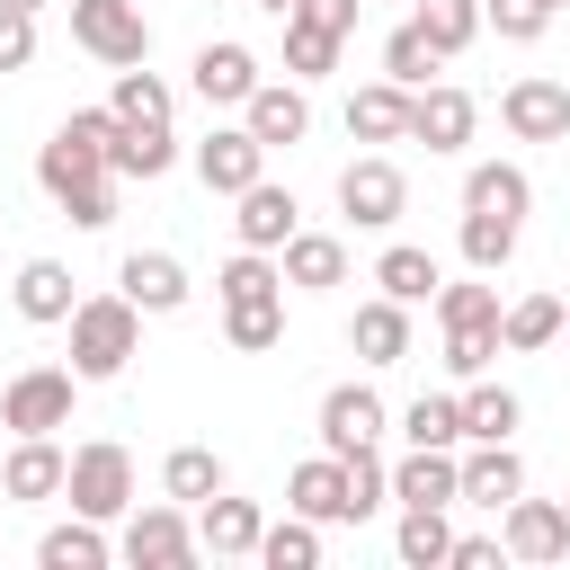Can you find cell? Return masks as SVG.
<instances>
[{
    "mask_svg": "<svg viewBox=\"0 0 570 570\" xmlns=\"http://www.w3.org/2000/svg\"><path fill=\"white\" fill-rule=\"evenodd\" d=\"M134 347H142V303H134V294H98V303L71 312V374H80V383L125 374Z\"/></svg>",
    "mask_w": 570,
    "mask_h": 570,
    "instance_id": "cell-1",
    "label": "cell"
},
{
    "mask_svg": "<svg viewBox=\"0 0 570 570\" xmlns=\"http://www.w3.org/2000/svg\"><path fill=\"white\" fill-rule=\"evenodd\" d=\"M436 321H445V365L472 383L499 356V285H436Z\"/></svg>",
    "mask_w": 570,
    "mask_h": 570,
    "instance_id": "cell-2",
    "label": "cell"
},
{
    "mask_svg": "<svg viewBox=\"0 0 570 570\" xmlns=\"http://www.w3.org/2000/svg\"><path fill=\"white\" fill-rule=\"evenodd\" d=\"M71 45L125 71L151 53V18H142V0H71Z\"/></svg>",
    "mask_w": 570,
    "mask_h": 570,
    "instance_id": "cell-3",
    "label": "cell"
},
{
    "mask_svg": "<svg viewBox=\"0 0 570 570\" xmlns=\"http://www.w3.org/2000/svg\"><path fill=\"white\" fill-rule=\"evenodd\" d=\"M71 392H80V374H62V365H27V374L0 392V428H18V436H53V428H71Z\"/></svg>",
    "mask_w": 570,
    "mask_h": 570,
    "instance_id": "cell-4",
    "label": "cell"
},
{
    "mask_svg": "<svg viewBox=\"0 0 570 570\" xmlns=\"http://www.w3.org/2000/svg\"><path fill=\"white\" fill-rule=\"evenodd\" d=\"M62 490H71V508H80V517H98V525H107V517H125V508H134V454L98 436V445H80V454H71V481H62Z\"/></svg>",
    "mask_w": 570,
    "mask_h": 570,
    "instance_id": "cell-5",
    "label": "cell"
},
{
    "mask_svg": "<svg viewBox=\"0 0 570 570\" xmlns=\"http://www.w3.org/2000/svg\"><path fill=\"white\" fill-rule=\"evenodd\" d=\"M196 178H205L214 196H240V187H258V178H267V142H258L249 125H223V134H205V142H196Z\"/></svg>",
    "mask_w": 570,
    "mask_h": 570,
    "instance_id": "cell-6",
    "label": "cell"
},
{
    "mask_svg": "<svg viewBox=\"0 0 570 570\" xmlns=\"http://www.w3.org/2000/svg\"><path fill=\"white\" fill-rule=\"evenodd\" d=\"M401 205H410V187H401L392 160H347V169H338V214H347V223L383 232V223H401Z\"/></svg>",
    "mask_w": 570,
    "mask_h": 570,
    "instance_id": "cell-7",
    "label": "cell"
},
{
    "mask_svg": "<svg viewBox=\"0 0 570 570\" xmlns=\"http://www.w3.org/2000/svg\"><path fill=\"white\" fill-rule=\"evenodd\" d=\"M392 499H401V508H454V499H463L454 445H410V454L392 463Z\"/></svg>",
    "mask_w": 570,
    "mask_h": 570,
    "instance_id": "cell-8",
    "label": "cell"
},
{
    "mask_svg": "<svg viewBox=\"0 0 570 570\" xmlns=\"http://www.w3.org/2000/svg\"><path fill=\"white\" fill-rule=\"evenodd\" d=\"M134 570H178V561H196V525L178 517V508H134V525H125V543H116Z\"/></svg>",
    "mask_w": 570,
    "mask_h": 570,
    "instance_id": "cell-9",
    "label": "cell"
},
{
    "mask_svg": "<svg viewBox=\"0 0 570 570\" xmlns=\"http://www.w3.org/2000/svg\"><path fill=\"white\" fill-rule=\"evenodd\" d=\"M508 561H570V508H552V499H508Z\"/></svg>",
    "mask_w": 570,
    "mask_h": 570,
    "instance_id": "cell-10",
    "label": "cell"
},
{
    "mask_svg": "<svg viewBox=\"0 0 570 570\" xmlns=\"http://www.w3.org/2000/svg\"><path fill=\"white\" fill-rule=\"evenodd\" d=\"M285 508H294V517H312V525H356V508H347V463H338V454H312V463H294V481H285Z\"/></svg>",
    "mask_w": 570,
    "mask_h": 570,
    "instance_id": "cell-11",
    "label": "cell"
},
{
    "mask_svg": "<svg viewBox=\"0 0 570 570\" xmlns=\"http://www.w3.org/2000/svg\"><path fill=\"white\" fill-rule=\"evenodd\" d=\"M374 436H383V401H374L365 383L321 392V454H356V445H374Z\"/></svg>",
    "mask_w": 570,
    "mask_h": 570,
    "instance_id": "cell-12",
    "label": "cell"
},
{
    "mask_svg": "<svg viewBox=\"0 0 570 570\" xmlns=\"http://www.w3.org/2000/svg\"><path fill=\"white\" fill-rule=\"evenodd\" d=\"M499 116H508L517 142H561V134H570V89H561V80H517V89L499 98Z\"/></svg>",
    "mask_w": 570,
    "mask_h": 570,
    "instance_id": "cell-13",
    "label": "cell"
},
{
    "mask_svg": "<svg viewBox=\"0 0 570 570\" xmlns=\"http://www.w3.org/2000/svg\"><path fill=\"white\" fill-rule=\"evenodd\" d=\"M240 125H249L267 151H276V142H303V134H312V98H303V89H285V80H258V89H249V107H240Z\"/></svg>",
    "mask_w": 570,
    "mask_h": 570,
    "instance_id": "cell-14",
    "label": "cell"
},
{
    "mask_svg": "<svg viewBox=\"0 0 570 570\" xmlns=\"http://www.w3.org/2000/svg\"><path fill=\"white\" fill-rule=\"evenodd\" d=\"M249 89H258V53L249 45H205L196 53V98L205 107H249Z\"/></svg>",
    "mask_w": 570,
    "mask_h": 570,
    "instance_id": "cell-15",
    "label": "cell"
},
{
    "mask_svg": "<svg viewBox=\"0 0 570 570\" xmlns=\"http://www.w3.org/2000/svg\"><path fill=\"white\" fill-rule=\"evenodd\" d=\"M410 142L463 151V142H472V98H463V89H419V98H410Z\"/></svg>",
    "mask_w": 570,
    "mask_h": 570,
    "instance_id": "cell-16",
    "label": "cell"
},
{
    "mask_svg": "<svg viewBox=\"0 0 570 570\" xmlns=\"http://www.w3.org/2000/svg\"><path fill=\"white\" fill-rule=\"evenodd\" d=\"M347 338H356V356H365V365H401V356H410V303H392V294L356 303Z\"/></svg>",
    "mask_w": 570,
    "mask_h": 570,
    "instance_id": "cell-17",
    "label": "cell"
},
{
    "mask_svg": "<svg viewBox=\"0 0 570 570\" xmlns=\"http://www.w3.org/2000/svg\"><path fill=\"white\" fill-rule=\"evenodd\" d=\"M258 534H267V517H258V499H205V517H196V543L205 552H232V561H249L258 552Z\"/></svg>",
    "mask_w": 570,
    "mask_h": 570,
    "instance_id": "cell-18",
    "label": "cell"
},
{
    "mask_svg": "<svg viewBox=\"0 0 570 570\" xmlns=\"http://www.w3.org/2000/svg\"><path fill=\"white\" fill-rule=\"evenodd\" d=\"M62 481H71V454H62L53 436H18V454H9L0 490H9V499H53Z\"/></svg>",
    "mask_w": 570,
    "mask_h": 570,
    "instance_id": "cell-19",
    "label": "cell"
},
{
    "mask_svg": "<svg viewBox=\"0 0 570 570\" xmlns=\"http://www.w3.org/2000/svg\"><path fill=\"white\" fill-rule=\"evenodd\" d=\"M347 134H356V142H401V134H410V89H401V80L356 89V98H347Z\"/></svg>",
    "mask_w": 570,
    "mask_h": 570,
    "instance_id": "cell-20",
    "label": "cell"
},
{
    "mask_svg": "<svg viewBox=\"0 0 570 570\" xmlns=\"http://www.w3.org/2000/svg\"><path fill=\"white\" fill-rule=\"evenodd\" d=\"M36 178H45V196H71V187H89V178H107V151L98 142H80L71 125L36 151Z\"/></svg>",
    "mask_w": 570,
    "mask_h": 570,
    "instance_id": "cell-21",
    "label": "cell"
},
{
    "mask_svg": "<svg viewBox=\"0 0 570 570\" xmlns=\"http://www.w3.org/2000/svg\"><path fill=\"white\" fill-rule=\"evenodd\" d=\"M232 223H240V249H285L294 240V196L258 178V187H240V214Z\"/></svg>",
    "mask_w": 570,
    "mask_h": 570,
    "instance_id": "cell-22",
    "label": "cell"
},
{
    "mask_svg": "<svg viewBox=\"0 0 570 570\" xmlns=\"http://www.w3.org/2000/svg\"><path fill=\"white\" fill-rule=\"evenodd\" d=\"M116 285H125L142 312H178V303H187V267H178V258H160V249H134V258L116 267Z\"/></svg>",
    "mask_w": 570,
    "mask_h": 570,
    "instance_id": "cell-23",
    "label": "cell"
},
{
    "mask_svg": "<svg viewBox=\"0 0 570 570\" xmlns=\"http://www.w3.org/2000/svg\"><path fill=\"white\" fill-rule=\"evenodd\" d=\"M169 160H178L169 125H125V116H116V142H107V169H116V178H160Z\"/></svg>",
    "mask_w": 570,
    "mask_h": 570,
    "instance_id": "cell-24",
    "label": "cell"
},
{
    "mask_svg": "<svg viewBox=\"0 0 570 570\" xmlns=\"http://www.w3.org/2000/svg\"><path fill=\"white\" fill-rule=\"evenodd\" d=\"M525 205H534V187H525V169H508V160H481V169L463 178V214H508V223H525Z\"/></svg>",
    "mask_w": 570,
    "mask_h": 570,
    "instance_id": "cell-25",
    "label": "cell"
},
{
    "mask_svg": "<svg viewBox=\"0 0 570 570\" xmlns=\"http://www.w3.org/2000/svg\"><path fill=\"white\" fill-rule=\"evenodd\" d=\"M18 312H27V321H71V312H80L71 267H62V258H27V267H18Z\"/></svg>",
    "mask_w": 570,
    "mask_h": 570,
    "instance_id": "cell-26",
    "label": "cell"
},
{
    "mask_svg": "<svg viewBox=\"0 0 570 570\" xmlns=\"http://www.w3.org/2000/svg\"><path fill=\"white\" fill-rule=\"evenodd\" d=\"M517 490H525V463H517L508 445H472V454H463V499H472V508H508Z\"/></svg>",
    "mask_w": 570,
    "mask_h": 570,
    "instance_id": "cell-27",
    "label": "cell"
},
{
    "mask_svg": "<svg viewBox=\"0 0 570 570\" xmlns=\"http://www.w3.org/2000/svg\"><path fill=\"white\" fill-rule=\"evenodd\" d=\"M285 285H303V294L347 285V249H338L330 232H294V240H285Z\"/></svg>",
    "mask_w": 570,
    "mask_h": 570,
    "instance_id": "cell-28",
    "label": "cell"
},
{
    "mask_svg": "<svg viewBox=\"0 0 570 570\" xmlns=\"http://www.w3.org/2000/svg\"><path fill=\"white\" fill-rule=\"evenodd\" d=\"M214 294H223V312H240V303H276V294H285V267H276L267 249H240V258L214 276Z\"/></svg>",
    "mask_w": 570,
    "mask_h": 570,
    "instance_id": "cell-29",
    "label": "cell"
},
{
    "mask_svg": "<svg viewBox=\"0 0 570 570\" xmlns=\"http://www.w3.org/2000/svg\"><path fill=\"white\" fill-rule=\"evenodd\" d=\"M517 419H525V410H517V392L472 374V392H463V436H472V445H508V428H517Z\"/></svg>",
    "mask_w": 570,
    "mask_h": 570,
    "instance_id": "cell-30",
    "label": "cell"
},
{
    "mask_svg": "<svg viewBox=\"0 0 570 570\" xmlns=\"http://www.w3.org/2000/svg\"><path fill=\"white\" fill-rule=\"evenodd\" d=\"M374 285H383L392 303H428V294H436V258L410 249V240H392V249L374 258Z\"/></svg>",
    "mask_w": 570,
    "mask_h": 570,
    "instance_id": "cell-31",
    "label": "cell"
},
{
    "mask_svg": "<svg viewBox=\"0 0 570 570\" xmlns=\"http://www.w3.org/2000/svg\"><path fill=\"white\" fill-rule=\"evenodd\" d=\"M561 321H570V312H561V294H525V303H508V312H499V347H552V338H561Z\"/></svg>",
    "mask_w": 570,
    "mask_h": 570,
    "instance_id": "cell-32",
    "label": "cell"
},
{
    "mask_svg": "<svg viewBox=\"0 0 570 570\" xmlns=\"http://www.w3.org/2000/svg\"><path fill=\"white\" fill-rule=\"evenodd\" d=\"M36 561H45V570H98V561H107L98 517H80V508H71V525H53V534L36 543Z\"/></svg>",
    "mask_w": 570,
    "mask_h": 570,
    "instance_id": "cell-33",
    "label": "cell"
},
{
    "mask_svg": "<svg viewBox=\"0 0 570 570\" xmlns=\"http://www.w3.org/2000/svg\"><path fill=\"white\" fill-rule=\"evenodd\" d=\"M436 62H445V53L428 45V27H419V18L383 36V80H401V89H428V71H436Z\"/></svg>",
    "mask_w": 570,
    "mask_h": 570,
    "instance_id": "cell-34",
    "label": "cell"
},
{
    "mask_svg": "<svg viewBox=\"0 0 570 570\" xmlns=\"http://www.w3.org/2000/svg\"><path fill=\"white\" fill-rule=\"evenodd\" d=\"M517 258V223L508 214H463V267L472 276H499Z\"/></svg>",
    "mask_w": 570,
    "mask_h": 570,
    "instance_id": "cell-35",
    "label": "cell"
},
{
    "mask_svg": "<svg viewBox=\"0 0 570 570\" xmlns=\"http://www.w3.org/2000/svg\"><path fill=\"white\" fill-rule=\"evenodd\" d=\"M160 490H169V499H187V508H205V499L223 490V463H214V445H178V454L160 463Z\"/></svg>",
    "mask_w": 570,
    "mask_h": 570,
    "instance_id": "cell-36",
    "label": "cell"
},
{
    "mask_svg": "<svg viewBox=\"0 0 570 570\" xmlns=\"http://www.w3.org/2000/svg\"><path fill=\"white\" fill-rule=\"evenodd\" d=\"M401 561H410V570L454 561V525H445V508H401Z\"/></svg>",
    "mask_w": 570,
    "mask_h": 570,
    "instance_id": "cell-37",
    "label": "cell"
},
{
    "mask_svg": "<svg viewBox=\"0 0 570 570\" xmlns=\"http://www.w3.org/2000/svg\"><path fill=\"white\" fill-rule=\"evenodd\" d=\"M107 107H116L125 125H169V80H151L142 62H125V71H116V98H107Z\"/></svg>",
    "mask_w": 570,
    "mask_h": 570,
    "instance_id": "cell-38",
    "label": "cell"
},
{
    "mask_svg": "<svg viewBox=\"0 0 570 570\" xmlns=\"http://www.w3.org/2000/svg\"><path fill=\"white\" fill-rule=\"evenodd\" d=\"M338 45H347V36H330V27H312V18H285V71H303V80L338 71Z\"/></svg>",
    "mask_w": 570,
    "mask_h": 570,
    "instance_id": "cell-39",
    "label": "cell"
},
{
    "mask_svg": "<svg viewBox=\"0 0 570 570\" xmlns=\"http://www.w3.org/2000/svg\"><path fill=\"white\" fill-rule=\"evenodd\" d=\"M258 561H267V570H312V561H321V525H312V517L267 525V534H258Z\"/></svg>",
    "mask_w": 570,
    "mask_h": 570,
    "instance_id": "cell-40",
    "label": "cell"
},
{
    "mask_svg": "<svg viewBox=\"0 0 570 570\" xmlns=\"http://www.w3.org/2000/svg\"><path fill=\"white\" fill-rule=\"evenodd\" d=\"M419 27H428L436 53H463L481 36V0H419Z\"/></svg>",
    "mask_w": 570,
    "mask_h": 570,
    "instance_id": "cell-41",
    "label": "cell"
},
{
    "mask_svg": "<svg viewBox=\"0 0 570 570\" xmlns=\"http://www.w3.org/2000/svg\"><path fill=\"white\" fill-rule=\"evenodd\" d=\"M401 436H410V445H463V401L419 392V401H410V419H401Z\"/></svg>",
    "mask_w": 570,
    "mask_h": 570,
    "instance_id": "cell-42",
    "label": "cell"
},
{
    "mask_svg": "<svg viewBox=\"0 0 570 570\" xmlns=\"http://www.w3.org/2000/svg\"><path fill=\"white\" fill-rule=\"evenodd\" d=\"M338 463H347V508H356V517H374V508L392 499V463H383L374 445H356V454H338Z\"/></svg>",
    "mask_w": 570,
    "mask_h": 570,
    "instance_id": "cell-43",
    "label": "cell"
},
{
    "mask_svg": "<svg viewBox=\"0 0 570 570\" xmlns=\"http://www.w3.org/2000/svg\"><path fill=\"white\" fill-rule=\"evenodd\" d=\"M223 330H232V347H249V356L276 347V338H285V294H276V303H240V312H223Z\"/></svg>",
    "mask_w": 570,
    "mask_h": 570,
    "instance_id": "cell-44",
    "label": "cell"
},
{
    "mask_svg": "<svg viewBox=\"0 0 570 570\" xmlns=\"http://www.w3.org/2000/svg\"><path fill=\"white\" fill-rule=\"evenodd\" d=\"M481 18H490L508 45H534V36L552 27V0H481Z\"/></svg>",
    "mask_w": 570,
    "mask_h": 570,
    "instance_id": "cell-45",
    "label": "cell"
},
{
    "mask_svg": "<svg viewBox=\"0 0 570 570\" xmlns=\"http://www.w3.org/2000/svg\"><path fill=\"white\" fill-rule=\"evenodd\" d=\"M53 205H62L80 232H107V223H116V196H107V178H89V187H71V196H53Z\"/></svg>",
    "mask_w": 570,
    "mask_h": 570,
    "instance_id": "cell-46",
    "label": "cell"
},
{
    "mask_svg": "<svg viewBox=\"0 0 570 570\" xmlns=\"http://www.w3.org/2000/svg\"><path fill=\"white\" fill-rule=\"evenodd\" d=\"M36 62V9H0V71Z\"/></svg>",
    "mask_w": 570,
    "mask_h": 570,
    "instance_id": "cell-47",
    "label": "cell"
},
{
    "mask_svg": "<svg viewBox=\"0 0 570 570\" xmlns=\"http://www.w3.org/2000/svg\"><path fill=\"white\" fill-rule=\"evenodd\" d=\"M356 9H365V0H294V18H312V27H330V36H347Z\"/></svg>",
    "mask_w": 570,
    "mask_h": 570,
    "instance_id": "cell-48",
    "label": "cell"
},
{
    "mask_svg": "<svg viewBox=\"0 0 570 570\" xmlns=\"http://www.w3.org/2000/svg\"><path fill=\"white\" fill-rule=\"evenodd\" d=\"M499 552L508 543H490V534H454V570H499Z\"/></svg>",
    "mask_w": 570,
    "mask_h": 570,
    "instance_id": "cell-49",
    "label": "cell"
},
{
    "mask_svg": "<svg viewBox=\"0 0 570 570\" xmlns=\"http://www.w3.org/2000/svg\"><path fill=\"white\" fill-rule=\"evenodd\" d=\"M258 9H276V18H294V0H258Z\"/></svg>",
    "mask_w": 570,
    "mask_h": 570,
    "instance_id": "cell-50",
    "label": "cell"
},
{
    "mask_svg": "<svg viewBox=\"0 0 570 570\" xmlns=\"http://www.w3.org/2000/svg\"><path fill=\"white\" fill-rule=\"evenodd\" d=\"M0 9H45V0H0Z\"/></svg>",
    "mask_w": 570,
    "mask_h": 570,
    "instance_id": "cell-51",
    "label": "cell"
},
{
    "mask_svg": "<svg viewBox=\"0 0 570 570\" xmlns=\"http://www.w3.org/2000/svg\"><path fill=\"white\" fill-rule=\"evenodd\" d=\"M552 9H561V0H552Z\"/></svg>",
    "mask_w": 570,
    "mask_h": 570,
    "instance_id": "cell-52",
    "label": "cell"
},
{
    "mask_svg": "<svg viewBox=\"0 0 570 570\" xmlns=\"http://www.w3.org/2000/svg\"><path fill=\"white\" fill-rule=\"evenodd\" d=\"M561 508H570V499H561Z\"/></svg>",
    "mask_w": 570,
    "mask_h": 570,
    "instance_id": "cell-53",
    "label": "cell"
}]
</instances>
